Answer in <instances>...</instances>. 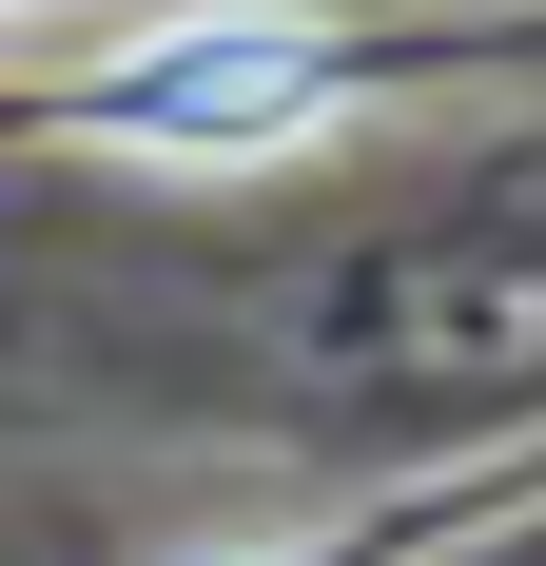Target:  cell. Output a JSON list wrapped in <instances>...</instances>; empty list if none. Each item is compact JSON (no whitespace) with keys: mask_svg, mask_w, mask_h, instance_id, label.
<instances>
[{"mask_svg":"<svg viewBox=\"0 0 546 566\" xmlns=\"http://www.w3.org/2000/svg\"><path fill=\"white\" fill-rule=\"evenodd\" d=\"M313 117H332V40H313V20H157V40L98 78V137H117V157H196V176L293 157Z\"/></svg>","mask_w":546,"mask_h":566,"instance_id":"obj_1","label":"cell"},{"mask_svg":"<svg viewBox=\"0 0 546 566\" xmlns=\"http://www.w3.org/2000/svg\"><path fill=\"white\" fill-rule=\"evenodd\" d=\"M0 20H40V0H0Z\"/></svg>","mask_w":546,"mask_h":566,"instance_id":"obj_2","label":"cell"}]
</instances>
